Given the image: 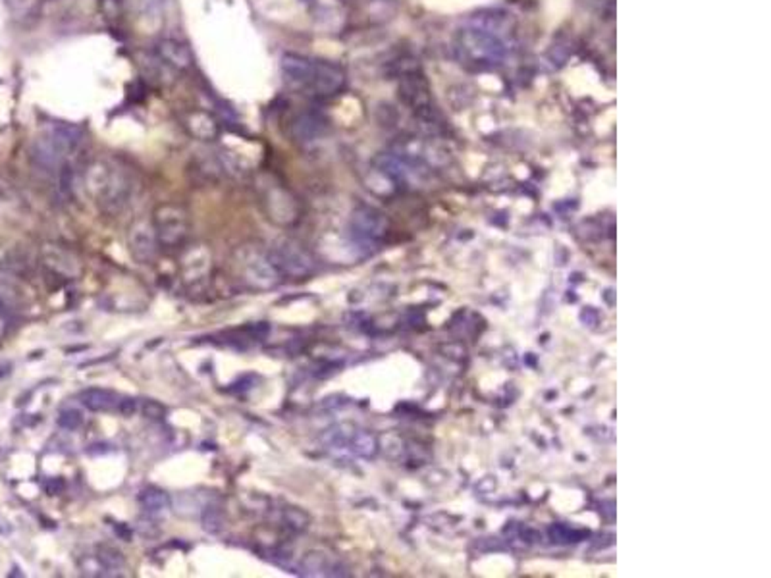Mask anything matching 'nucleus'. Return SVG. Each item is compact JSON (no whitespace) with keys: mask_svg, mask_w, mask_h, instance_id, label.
I'll return each instance as SVG.
<instances>
[{"mask_svg":"<svg viewBox=\"0 0 771 578\" xmlns=\"http://www.w3.org/2000/svg\"><path fill=\"white\" fill-rule=\"evenodd\" d=\"M85 187L106 212H120L133 197L132 175L103 160L89 164Z\"/></svg>","mask_w":771,"mask_h":578,"instance_id":"1","label":"nucleus"},{"mask_svg":"<svg viewBox=\"0 0 771 578\" xmlns=\"http://www.w3.org/2000/svg\"><path fill=\"white\" fill-rule=\"evenodd\" d=\"M153 228L157 234L160 247L180 249L185 247L191 234V216L184 204L177 202H160L150 216Z\"/></svg>","mask_w":771,"mask_h":578,"instance_id":"2","label":"nucleus"},{"mask_svg":"<svg viewBox=\"0 0 771 578\" xmlns=\"http://www.w3.org/2000/svg\"><path fill=\"white\" fill-rule=\"evenodd\" d=\"M83 141V130L73 123H54L49 135L37 143L35 157L44 168H62L68 158L79 149Z\"/></svg>","mask_w":771,"mask_h":578,"instance_id":"3","label":"nucleus"},{"mask_svg":"<svg viewBox=\"0 0 771 578\" xmlns=\"http://www.w3.org/2000/svg\"><path fill=\"white\" fill-rule=\"evenodd\" d=\"M234 268L239 281L257 291L276 288L281 281L280 274L272 266L266 251L254 247H239L234 254Z\"/></svg>","mask_w":771,"mask_h":578,"instance_id":"4","label":"nucleus"},{"mask_svg":"<svg viewBox=\"0 0 771 578\" xmlns=\"http://www.w3.org/2000/svg\"><path fill=\"white\" fill-rule=\"evenodd\" d=\"M266 256L281 280H305L315 272L313 254L293 239L276 241L270 249H266Z\"/></svg>","mask_w":771,"mask_h":578,"instance_id":"5","label":"nucleus"},{"mask_svg":"<svg viewBox=\"0 0 771 578\" xmlns=\"http://www.w3.org/2000/svg\"><path fill=\"white\" fill-rule=\"evenodd\" d=\"M457 51L467 60L476 62V64H494L503 58L505 43L492 29L471 27L459 33Z\"/></svg>","mask_w":771,"mask_h":578,"instance_id":"6","label":"nucleus"},{"mask_svg":"<svg viewBox=\"0 0 771 578\" xmlns=\"http://www.w3.org/2000/svg\"><path fill=\"white\" fill-rule=\"evenodd\" d=\"M212 270V251L207 245L184 247L180 256V272L182 281L189 295H201L209 289Z\"/></svg>","mask_w":771,"mask_h":578,"instance_id":"7","label":"nucleus"},{"mask_svg":"<svg viewBox=\"0 0 771 578\" xmlns=\"http://www.w3.org/2000/svg\"><path fill=\"white\" fill-rule=\"evenodd\" d=\"M261 207L266 218L278 226H293L301 216V207L293 193L284 185L270 179L268 184H261Z\"/></svg>","mask_w":771,"mask_h":578,"instance_id":"8","label":"nucleus"},{"mask_svg":"<svg viewBox=\"0 0 771 578\" xmlns=\"http://www.w3.org/2000/svg\"><path fill=\"white\" fill-rule=\"evenodd\" d=\"M345 81H347V78H345V71H343L342 66H338L333 62L315 58L311 78H309L303 91H307L309 95L315 96H332L345 87Z\"/></svg>","mask_w":771,"mask_h":578,"instance_id":"9","label":"nucleus"},{"mask_svg":"<svg viewBox=\"0 0 771 578\" xmlns=\"http://www.w3.org/2000/svg\"><path fill=\"white\" fill-rule=\"evenodd\" d=\"M128 245H130L132 256L139 264H153L157 261L160 243H158L150 220L133 222L128 231Z\"/></svg>","mask_w":771,"mask_h":578,"instance_id":"10","label":"nucleus"},{"mask_svg":"<svg viewBox=\"0 0 771 578\" xmlns=\"http://www.w3.org/2000/svg\"><path fill=\"white\" fill-rule=\"evenodd\" d=\"M182 125L193 139L199 141H214L218 139L222 133L220 122L214 118V114L201 108L185 110L182 114Z\"/></svg>","mask_w":771,"mask_h":578,"instance_id":"11","label":"nucleus"},{"mask_svg":"<svg viewBox=\"0 0 771 578\" xmlns=\"http://www.w3.org/2000/svg\"><path fill=\"white\" fill-rule=\"evenodd\" d=\"M157 56L168 68H174L175 71H187L195 66V56L193 51L184 43L172 37L160 39L157 43Z\"/></svg>","mask_w":771,"mask_h":578,"instance_id":"12","label":"nucleus"},{"mask_svg":"<svg viewBox=\"0 0 771 578\" xmlns=\"http://www.w3.org/2000/svg\"><path fill=\"white\" fill-rule=\"evenodd\" d=\"M386 222L382 218V214H378L372 209H359V211L353 212V218H351V229L357 239L361 241H372L384 234Z\"/></svg>","mask_w":771,"mask_h":578,"instance_id":"13","label":"nucleus"},{"mask_svg":"<svg viewBox=\"0 0 771 578\" xmlns=\"http://www.w3.org/2000/svg\"><path fill=\"white\" fill-rule=\"evenodd\" d=\"M326 122L315 112H301L289 122V137L297 143H311L324 132Z\"/></svg>","mask_w":771,"mask_h":578,"instance_id":"14","label":"nucleus"},{"mask_svg":"<svg viewBox=\"0 0 771 578\" xmlns=\"http://www.w3.org/2000/svg\"><path fill=\"white\" fill-rule=\"evenodd\" d=\"M79 403L83 405L87 411L108 412L112 411L114 407H118V395L110 389H103V387H89V389L79 394Z\"/></svg>","mask_w":771,"mask_h":578,"instance_id":"15","label":"nucleus"},{"mask_svg":"<svg viewBox=\"0 0 771 578\" xmlns=\"http://www.w3.org/2000/svg\"><path fill=\"white\" fill-rule=\"evenodd\" d=\"M280 525L284 526L288 532L301 534V532H305V530L309 528V525H311V517H309L303 509L293 507V505H286V507L280 511Z\"/></svg>","mask_w":771,"mask_h":578,"instance_id":"16","label":"nucleus"},{"mask_svg":"<svg viewBox=\"0 0 771 578\" xmlns=\"http://www.w3.org/2000/svg\"><path fill=\"white\" fill-rule=\"evenodd\" d=\"M301 572L305 577H322V575H340L338 570L333 569L332 565L328 563L326 555L318 552H309L303 561H301Z\"/></svg>","mask_w":771,"mask_h":578,"instance_id":"17","label":"nucleus"},{"mask_svg":"<svg viewBox=\"0 0 771 578\" xmlns=\"http://www.w3.org/2000/svg\"><path fill=\"white\" fill-rule=\"evenodd\" d=\"M139 503L143 509L157 513V511L170 509V496L164 490H160V488L149 486V488H143L139 491Z\"/></svg>","mask_w":771,"mask_h":578,"instance_id":"18","label":"nucleus"},{"mask_svg":"<svg viewBox=\"0 0 771 578\" xmlns=\"http://www.w3.org/2000/svg\"><path fill=\"white\" fill-rule=\"evenodd\" d=\"M96 559L101 561V565L105 567L106 575H110L108 570H112V575H118V570H122L125 567L123 553L112 548V545H106V543L96 548Z\"/></svg>","mask_w":771,"mask_h":578,"instance_id":"19","label":"nucleus"},{"mask_svg":"<svg viewBox=\"0 0 771 578\" xmlns=\"http://www.w3.org/2000/svg\"><path fill=\"white\" fill-rule=\"evenodd\" d=\"M201 525L205 532L209 534H220L226 526V517H224V511L218 505H209V507L202 511Z\"/></svg>","mask_w":771,"mask_h":578,"instance_id":"20","label":"nucleus"},{"mask_svg":"<svg viewBox=\"0 0 771 578\" xmlns=\"http://www.w3.org/2000/svg\"><path fill=\"white\" fill-rule=\"evenodd\" d=\"M98 10L108 24H118L122 19L123 2L122 0H98Z\"/></svg>","mask_w":771,"mask_h":578,"instance_id":"21","label":"nucleus"},{"mask_svg":"<svg viewBox=\"0 0 771 578\" xmlns=\"http://www.w3.org/2000/svg\"><path fill=\"white\" fill-rule=\"evenodd\" d=\"M81 424H83V417H81V412L76 411V409H66V411H62L60 417H58V426L64 430L73 432V430H78Z\"/></svg>","mask_w":771,"mask_h":578,"instance_id":"22","label":"nucleus"},{"mask_svg":"<svg viewBox=\"0 0 771 578\" xmlns=\"http://www.w3.org/2000/svg\"><path fill=\"white\" fill-rule=\"evenodd\" d=\"M143 412H145L147 419H157L158 421V419H162V417L166 414V409L158 403V401H153V399H150V401H147L145 407H143Z\"/></svg>","mask_w":771,"mask_h":578,"instance_id":"23","label":"nucleus"},{"mask_svg":"<svg viewBox=\"0 0 771 578\" xmlns=\"http://www.w3.org/2000/svg\"><path fill=\"white\" fill-rule=\"evenodd\" d=\"M118 411H120V414H123V417H133V412L137 411V399L128 397V399L118 401Z\"/></svg>","mask_w":771,"mask_h":578,"instance_id":"24","label":"nucleus"},{"mask_svg":"<svg viewBox=\"0 0 771 578\" xmlns=\"http://www.w3.org/2000/svg\"><path fill=\"white\" fill-rule=\"evenodd\" d=\"M44 490H46V493L49 496H56V493H60L62 490H64V482L62 480H51L46 486H44Z\"/></svg>","mask_w":771,"mask_h":578,"instance_id":"25","label":"nucleus"},{"mask_svg":"<svg viewBox=\"0 0 771 578\" xmlns=\"http://www.w3.org/2000/svg\"><path fill=\"white\" fill-rule=\"evenodd\" d=\"M116 532H120V536H122L123 540H125V542H130V530H128L125 526H123V525L116 526Z\"/></svg>","mask_w":771,"mask_h":578,"instance_id":"26","label":"nucleus"},{"mask_svg":"<svg viewBox=\"0 0 771 578\" xmlns=\"http://www.w3.org/2000/svg\"><path fill=\"white\" fill-rule=\"evenodd\" d=\"M8 370H10V365H0V376L8 374Z\"/></svg>","mask_w":771,"mask_h":578,"instance_id":"27","label":"nucleus"},{"mask_svg":"<svg viewBox=\"0 0 771 578\" xmlns=\"http://www.w3.org/2000/svg\"><path fill=\"white\" fill-rule=\"evenodd\" d=\"M0 315H4V303H2V299H0Z\"/></svg>","mask_w":771,"mask_h":578,"instance_id":"28","label":"nucleus"}]
</instances>
